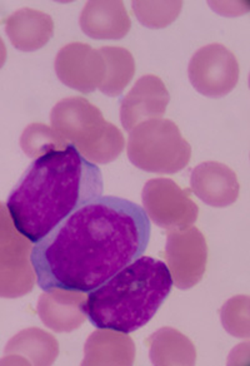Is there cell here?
<instances>
[{"label":"cell","mask_w":250,"mask_h":366,"mask_svg":"<svg viewBox=\"0 0 250 366\" xmlns=\"http://www.w3.org/2000/svg\"><path fill=\"white\" fill-rule=\"evenodd\" d=\"M0 365H51L59 354L54 336L31 327L21 331L6 345Z\"/></svg>","instance_id":"13"},{"label":"cell","mask_w":250,"mask_h":366,"mask_svg":"<svg viewBox=\"0 0 250 366\" xmlns=\"http://www.w3.org/2000/svg\"><path fill=\"white\" fill-rule=\"evenodd\" d=\"M31 241L16 229L6 204L0 202V256H28Z\"/></svg>","instance_id":"22"},{"label":"cell","mask_w":250,"mask_h":366,"mask_svg":"<svg viewBox=\"0 0 250 366\" xmlns=\"http://www.w3.org/2000/svg\"><path fill=\"white\" fill-rule=\"evenodd\" d=\"M190 83L209 98L228 96L239 81V64L226 46L214 43L200 48L188 66Z\"/></svg>","instance_id":"6"},{"label":"cell","mask_w":250,"mask_h":366,"mask_svg":"<svg viewBox=\"0 0 250 366\" xmlns=\"http://www.w3.org/2000/svg\"><path fill=\"white\" fill-rule=\"evenodd\" d=\"M107 71L99 89L105 96L118 97L127 88L135 74V61L130 51L120 46H103L99 49Z\"/></svg>","instance_id":"18"},{"label":"cell","mask_w":250,"mask_h":366,"mask_svg":"<svg viewBox=\"0 0 250 366\" xmlns=\"http://www.w3.org/2000/svg\"><path fill=\"white\" fill-rule=\"evenodd\" d=\"M172 287L173 279L167 264L140 256L89 292L84 312L98 329L128 335L153 319Z\"/></svg>","instance_id":"3"},{"label":"cell","mask_w":250,"mask_h":366,"mask_svg":"<svg viewBox=\"0 0 250 366\" xmlns=\"http://www.w3.org/2000/svg\"><path fill=\"white\" fill-rule=\"evenodd\" d=\"M83 365H133L135 347L127 334L99 329L88 337Z\"/></svg>","instance_id":"16"},{"label":"cell","mask_w":250,"mask_h":366,"mask_svg":"<svg viewBox=\"0 0 250 366\" xmlns=\"http://www.w3.org/2000/svg\"><path fill=\"white\" fill-rule=\"evenodd\" d=\"M56 71L61 83L89 94L102 84L107 66L100 51L84 43H71L56 54Z\"/></svg>","instance_id":"9"},{"label":"cell","mask_w":250,"mask_h":366,"mask_svg":"<svg viewBox=\"0 0 250 366\" xmlns=\"http://www.w3.org/2000/svg\"><path fill=\"white\" fill-rule=\"evenodd\" d=\"M198 199L213 207H228L239 196V182L231 168L220 162L200 163L190 178Z\"/></svg>","instance_id":"11"},{"label":"cell","mask_w":250,"mask_h":366,"mask_svg":"<svg viewBox=\"0 0 250 366\" xmlns=\"http://www.w3.org/2000/svg\"><path fill=\"white\" fill-rule=\"evenodd\" d=\"M6 61V46L3 39L0 38V68H3Z\"/></svg>","instance_id":"24"},{"label":"cell","mask_w":250,"mask_h":366,"mask_svg":"<svg viewBox=\"0 0 250 366\" xmlns=\"http://www.w3.org/2000/svg\"><path fill=\"white\" fill-rule=\"evenodd\" d=\"M182 1H134L135 16L148 28H164L172 24L182 11Z\"/></svg>","instance_id":"21"},{"label":"cell","mask_w":250,"mask_h":366,"mask_svg":"<svg viewBox=\"0 0 250 366\" xmlns=\"http://www.w3.org/2000/svg\"><path fill=\"white\" fill-rule=\"evenodd\" d=\"M21 146L28 157L39 158L51 151L64 149L69 143L53 128L41 123H33L21 134Z\"/></svg>","instance_id":"20"},{"label":"cell","mask_w":250,"mask_h":366,"mask_svg":"<svg viewBox=\"0 0 250 366\" xmlns=\"http://www.w3.org/2000/svg\"><path fill=\"white\" fill-rule=\"evenodd\" d=\"M152 226L139 204L100 196L75 209L31 249L43 291L89 294L148 249Z\"/></svg>","instance_id":"1"},{"label":"cell","mask_w":250,"mask_h":366,"mask_svg":"<svg viewBox=\"0 0 250 366\" xmlns=\"http://www.w3.org/2000/svg\"><path fill=\"white\" fill-rule=\"evenodd\" d=\"M154 365H194L195 347L182 332L164 327L149 337Z\"/></svg>","instance_id":"17"},{"label":"cell","mask_w":250,"mask_h":366,"mask_svg":"<svg viewBox=\"0 0 250 366\" xmlns=\"http://www.w3.org/2000/svg\"><path fill=\"white\" fill-rule=\"evenodd\" d=\"M87 297L82 292L73 291H46L39 297L38 314L43 324L56 332H69L84 324L87 315L84 304Z\"/></svg>","instance_id":"12"},{"label":"cell","mask_w":250,"mask_h":366,"mask_svg":"<svg viewBox=\"0 0 250 366\" xmlns=\"http://www.w3.org/2000/svg\"><path fill=\"white\" fill-rule=\"evenodd\" d=\"M248 297L245 296L243 300L241 297H234L233 300L228 301L226 305L223 307V322H224V327L226 330L229 331L231 335L236 336V337H249V329H248V322L243 320H248V312L246 314H241L238 315L240 309L248 304Z\"/></svg>","instance_id":"23"},{"label":"cell","mask_w":250,"mask_h":366,"mask_svg":"<svg viewBox=\"0 0 250 366\" xmlns=\"http://www.w3.org/2000/svg\"><path fill=\"white\" fill-rule=\"evenodd\" d=\"M36 279L28 256H0V297L16 299L29 294Z\"/></svg>","instance_id":"19"},{"label":"cell","mask_w":250,"mask_h":366,"mask_svg":"<svg viewBox=\"0 0 250 366\" xmlns=\"http://www.w3.org/2000/svg\"><path fill=\"white\" fill-rule=\"evenodd\" d=\"M53 129L90 162L107 164L124 149V136L85 98H66L51 113Z\"/></svg>","instance_id":"4"},{"label":"cell","mask_w":250,"mask_h":366,"mask_svg":"<svg viewBox=\"0 0 250 366\" xmlns=\"http://www.w3.org/2000/svg\"><path fill=\"white\" fill-rule=\"evenodd\" d=\"M170 94L164 81L157 76L139 78L120 104V119L125 131H132L137 124L163 118Z\"/></svg>","instance_id":"10"},{"label":"cell","mask_w":250,"mask_h":366,"mask_svg":"<svg viewBox=\"0 0 250 366\" xmlns=\"http://www.w3.org/2000/svg\"><path fill=\"white\" fill-rule=\"evenodd\" d=\"M103 191L100 168L69 144L36 158L11 191L6 207L16 229L36 244Z\"/></svg>","instance_id":"2"},{"label":"cell","mask_w":250,"mask_h":366,"mask_svg":"<svg viewBox=\"0 0 250 366\" xmlns=\"http://www.w3.org/2000/svg\"><path fill=\"white\" fill-rule=\"evenodd\" d=\"M190 156L189 143L170 119H148L129 131V161L145 172L173 174L188 166Z\"/></svg>","instance_id":"5"},{"label":"cell","mask_w":250,"mask_h":366,"mask_svg":"<svg viewBox=\"0 0 250 366\" xmlns=\"http://www.w3.org/2000/svg\"><path fill=\"white\" fill-rule=\"evenodd\" d=\"M79 21L93 39H122L132 26L123 1H88Z\"/></svg>","instance_id":"14"},{"label":"cell","mask_w":250,"mask_h":366,"mask_svg":"<svg viewBox=\"0 0 250 366\" xmlns=\"http://www.w3.org/2000/svg\"><path fill=\"white\" fill-rule=\"evenodd\" d=\"M6 31L18 51H38L51 41L54 21L43 11L23 8L6 19Z\"/></svg>","instance_id":"15"},{"label":"cell","mask_w":250,"mask_h":366,"mask_svg":"<svg viewBox=\"0 0 250 366\" xmlns=\"http://www.w3.org/2000/svg\"><path fill=\"white\" fill-rule=\"evenodd\" d=\"M165 259L174 285L188 290L197 285L207 267L208 247L204 236L197 227L170 229L167 236Z\"/></svg>","instance_id":"8"},{"label":"cell","mask_w":250,"mask_h":366,"mask_svg":"<svg viewBox=\"0 0 250 366\" xmlns=\"http://www.w3.org/2000/svg\"><path fill=\"white\" fill-rule=\"evenodd\" d=\"M143 204L147 216L163 229H188L198 219V206L190 199L189 191L167 178L145 183Z\"/></svg>","instance_id":"7"}]
</instances>
